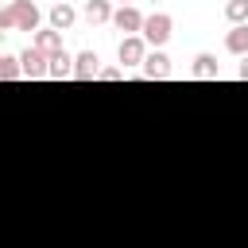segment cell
<instances>
[{"label": "cell", "instance_id": "obj_16", "mask_svg": "<svg viewBox=\"0 0 248 248\" xmlns=\"http://www.w3.org/2000/svg\"><path fill=\"white\" fill-rule=\"evenodd\" d=\"M124 70H101V81H120Z\"/></svg>", "mask_w": 248, "mask_h": 248}, {"label": "cell", "instance_id": "obj_3", "mask_svg": "<svg viewBox=\"0 0 248 248\" xmlns=\"http://www.w3.org/2000/svg\"><path fill=\"white\" fill-rule=\"evenodd\" d=\"M116 58H120V66H143V62H147V43H143V35H124L120 46H116Z\"/></svg>", "mask_w": 248, "mask_h": 248}, {"label": "cell", "instance_id": "obj_13", "mask_svg": "<svg viewBox=\"0 0 248 248\" xmlns=\"http://www.w3.org/2000/svg\"><path fill=\"white\" fill-rule=\"evenodd\" d=\"M46 78H54V81H62V78H74V58L62 50L58 58H50V70H46Z\"/></svg>", "mask_w": 248, "mask_h": 248}, {"label": "cell", "instance_id": "obj_10", "mask_svg": "<svg viewBox=\"0 0 248 248\" xmlns=\"http://www.w3.org/2000/svg\"><path fill=\"white\" fill-rule=\"evenodd\" d=\"M225 50L229 54H248V23H240V27H232L229 35H225Z\"/></svg>", "mask_w": 248, "mask_h": 248}, {"label": "cell", "instance_id": "obj_2", "mask_svg": "<svg viewBox=\"0 0 248 248\" xmlns=\"http://www.w3.org/2000/svg\"><path fill=\"white\" fill-rule=\"evenodd\" d=\"M170 27H174V19L167 16V12H155V16H147V23H143V43H151L155 50L170 39Z\"/></svg>", "mask_w": 248, "mask_h": 248}, {"label": "cell", "instance_id": "obj_11", "mask_svg": "<svg viewBox=\"0 0 248 248\" xmlns=\"http://www.w3.org/2000/svg\"><path fill=\"white\" fill-rule=\"evenodd\" d=\"M74 19H78V12H74L70 4H54V8H50V27H54V31H70Z\"/></svg>", "mask_w": 248, "mask_h": 248}, {"label": "cell", "instance_id": "obj_18", "mask_svg": "<svg viewBox=\"0 0 248 248\" xmlns=\"http://www.w3.org/2000/svg\"><path fill=\"white\" fill-rule=\"evenodd\" d=\"M128 4H132V0H120V8H128Z\"/></svg>", "mask_w": 248, "mask_h": 248}, {"label": "cell", "instance_id": "obj_1", "mask_svg": "<svg viewBox=\"0 0 248 248\" xmlns=\"http://www.w3.org/2000/svg\"><path fill=\"white\" fill-rule=\"evenodd\" d=\"M0 27L4 31H39V8L31 0H8L0 8Z\"/></svg>", "mask_w": 248, "mask_h": 248}, {"label": "cell", "instance_id": "obj_5", "mask_svg": "<svg viewBox=\"0 0 248 248\" xmlns=\"http://www.w3.org/2000/svg\"><path fill=\"white\" fill-rule=\"evenodd\" d=\"M112 23H116L124 35H136V31L143 35V23H147V16H140V8H132V4H128V8H116Z\"/></svg>", "mask_w": 248, "mask_h": 248}, {"label": "cell", "instance_id": "obj_9", "mask_svg": "<svg viewBox=\"0 0 248 248\" xmlns=\"http://www.w3.org/2000/svg\"><path fill=\"white\" fill-rule=\"evenodd\" d=\"M170 74V58L163 54V50H155V54H147V62H143V78H167Z\"/></svg>", "mask_w": 248, "mask_h": 248}, {"label": "cell", "instance_id": "obj_14", "mask_svg": "<svg viewBox=\"0 0 248 248\" xmlns=\"http://www.w3.org/2000/svg\"><path fill=\"white\" fill-rule=\"evenodd\" d=\"M225 19H229L232 27L248 23V0H229V4H225Z\"/></svg>", "mask_w": 248, "mask_h": 248}, {"label": "cell", "instance_id": "obj_7", "mask_svg": "<svg viewBox=\"0 0 248 248\" xmlns=\"http://www.w3.org/2000/svg\"><path fill=\"white\" fill-rule=\"evenodd\" d=\"M74 78H78V81L101 78V66H97V54H93V50H81V54L74 58Z\"/></svg>", "mask_w": 248, "mask_h": 248}, {"label": "cell", "instance_id": "obj_6", "mask_svg": "<svg viewBox=\"0 0 248 248\" xmlns=\"http://www.w3.org/2000/svg\"><path fill=\"white\" fill-rule=\"evenodd\" d=\"M31 46H35V50H43L46 58H58V54H62V35H58L54 27H50V31H35Z\"/></svg>", "mask_w": 248, "mask_h": 248}, {"label": "cell", "instance_id": "obj_15", "mask_svg": "<svg viewBox=\"0 0 248 248\" xmlns=\"http://www.w3.org/2000/svg\"><path fill=\"white\" fill-rule=\"evenodd\" d=\"M19 74H23V66H19V58H12V54H4V58H0V78H4V81H16Z\"/></svg>", "mask_w": 248, "mask_h": 248}, {"label": "cell", "instance_id": "obj_12", "mask_svg": "<svg viewBox=\"0 0 248 248\" xmlns=\"http://www.w3.org/2000/svg\"><path fill=\"white\" fill-rule=\"evenodd\" d=\"M116 12H112V4L108 0H85V19L89 23H108Z\"/></svg>", "mask_w": 248, "mask_h": 248}, {"label": "cell", "instance_id": "obj_4", "mask_svg": "<svg viewBox=\"0 0 248 248\" xmlns=\"http://www.w3.org/2000/svg\"><path fill=\"white\" fill-rule=\"evenodd\" d=\"M19 66H23V78H46V70H50V58H46L43 50L27 46V50L19 54Z\"/></svg>", "mask_w": 248, "mask_h": 248}, {"label": "cell", "instance_id": "obj_17", "mask_svg": "<svg viewBox=\"0 0 248 248\" xmlns=\"http://www.w3.org/2000/svg\"><path fill=\"white\" fill-rule=\"evenodd\" d=\"M236 78H240V81H248V54H244V58H240V66H236Z\"/></svg>", "mask_w": 248, "mask_h": 248}, {"label": "cell", "instance_id": "obj_8", "mask_svg": "<svg viewBox=\"0 0 248 248\" xmlns=\"http://www.w3.org/2000/svg\"><path fill=\"white\" fill-rule=\"evenodd\" d=\"M194 78H202V81H217V78H221V62H217L213 54H198V58H194Z\"/></svg>", "mask_w": 248, "mask_h": 248}]
</instances>
